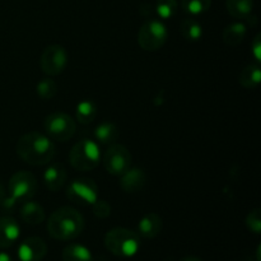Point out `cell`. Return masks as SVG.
Returning a JSON list of instances; mask_svg holds the SVG:
<instances>
[{
	"label": "cell",
	"mask_w": 261,
	"mask_h": 261,
	"mask_svg": "<svg viewBox=\"0 0 261 261\" xmlns=\"http://www.w3.org/2000/svg\"><path fill=\"white\" fill-rule=\"evenodd\" d=\"M17 154L31 166H45L55 157V144L45 134L30 132L22 135L15 145Z\"/></svg>",
	"instance_id": "6da1fadb"
},
{
	"label": "cell",
	"mask_w": 261,
	"mask_h": 261,
	"mask_svg": "<svg viewBox=\"0 0 261 261\" xmlns=\"http://www.w3.org/2000/svg\"><path fill=\"white\" fill-rule=\"evenodd\" d=\"M63 261H93V256L83 245L71 244L63 250Z\"/></svg>",
	"instance_id": "7402d4cb"
},
{
	"label": "cell",
	"mask_w": 261,
	"mask_h": 261,
	"mask_svg": "<svg viewBox=\"0 0 261 261\" xmlns=\"http://www.w3.org/2000/svg\"><path fill=\"white\" fill-rule=\"evenodd\" d=\"M247 33V27L242 22H234L227 25L222 33V40L227 46H239L245 40Z\"/></svg>",
	"instance_id": "2e32d148"
},
{
	"label": "cell",
	"mask_w": 261,
	"mask_h": 261,
	"mask_svg": "<svg viewBox=\"0 0 261 261\" xmlns=\"http://www.w3.org/2000/svg\"><path fill=\"white\" fill-rule=\"evenodd\" d=\"M240 84L246 89H256L261 82V69L256 64L245 66L240 73Z\"/></svg>",
	"instance_id": "d6986e66"
},
{
	"label": "cell",
	"mask_w": 261,
	"mask_h": 261,
	"mask_svg": "<svg viewBox=\"0 0 261 261\" xmlns=\"http://www.w3.org/2000/svg\"><path fill=\"white\" fill-rule=\"evenodd\" d=\"M36 92H37L40 98L48 101V99L54 98L56 96V93H58V84L55 83L54 79L43 78L37 83Z\"/></svg>",
	"instance_id": "d4e9b609"
},
{
	"label": "cell",
	"mask_w": 261,
	"mask_h": 261,
	"mask_svg": "<svg viewBox=\"0 0 261 261\" xmlns=\"http://www.w3.org/2000/svg\"><path fill=\"white\" fill-rule=\"evenodd\" d=\"M92 208H93L94 216L98 217V218L103 219L111 214V206L109 205V203L105 200H97L96 203L92 204Z\"/></svg>",
	"instance_id": "83f0119b"
},
{
	"label": "cell",
	"mask_w": 261,
	"mask_h": 261,
	"mask_svg": "<svg viewBox=\"0 0 261 261\" xmlns=\"http://www.w3.org/2000/svg\"><path fill=\"white\" fill-rule=\"evenodd\" d=\"M5 198H7V195H5L4 186H3V184L0 182V205H2V203H3V201L5 200Z\"/></svg>",
	"instance_id": "f546056e"
},
{
	"label": "cell",
	"mask_w": 261,
	"mask_h": 261,
	"mask_svg": "<svg viewBox=\"0 0 261 261\" xmlns=\"http://www.w3.org/2000/svg\"><path fill=\"white\" fill-rule=\"evenodd\" d=\"M38 189L37 180L35 176L27 171H19L10 177L8 184L9 196L2 203V208L5 211L14 208L17 204L31 200Z\"/></svg>",
	"instance_id": "3957f363"
},
{
	"label": "cell",
	"mask_w": 261,
	"mask_h": 261,
	"mask_svg": "<svg viewBox=\"0 0 261 261\" xmlns=\"http://www.w3.org/2000/svg\"><path fill=\"white\" fill-rule=\"evenodd\" d=\"M163 227L162 218L157 213H147L138 223V232L144 239H154Z\"/></svg>",
	"instance_id": "9a60e30c"
},
{
	"label": "cell",
	"mask_w": 261,
	"mask_h": 261,
	"mask_svg": "<svg viewBox=\"0 0 261 261\" xmlns=\"http://www.w3.org/2000/svg\"><path fill=\"white\" fill-rule=\"evenodd\" d=\"M43 127L50 139L58 140V142H68L75 134L76 122L70 115L56 111L46 117Z\"/></svg>",
	"instance_id": "8992f818"
},
{
	"label": "cell",
	"mask_w": 261,
	"mask_h": 261,
	"mask_svg": "<svg viewBox=\"0 0 261 261\" xmlns=\"http://www.w3.org/2000/svg\"><path fill=\"white\" fill-rule=\"evenodd\" d=\"M184 12L190 15H200L208 12L212 7V0H181Z\"/></svg>",
	"instance_id": "cb8c5ba5"
},
{
	"label": "cell",
	"mask_w": 261,
	"mask_h": 261,
	"mask_svg": "<svg viewBox=\"0 0 261 261\" xmlns=\"http://www.w3.org/2000/svg\"><path fill=\"white\" fill-rule=\"evenodd\" d=\"M47 254V245L41 237H28L18 247L20 261H41Z\"/></svg>",
	"instance_id": "8fae6325"
},
{
	"label": "cell",
	"mask_w": 261,
	"mask_h": 261,
	"mask_svg": "<svg viewBox=\"0 0 261 261\" xmlns=\"http://www.w3.org/2000/svg\"><path fill=\"white\" fill-rule=\"evenodd\" d=\"M69 161L75 170L82 172L93 170L101 161V150L98 144L89 139L81 140L71 148Z\"/></svg>",
	"instance_id": "5b68a950"
},
{
	"label": "cell",
	"mask_w": 261,
	"mask_h": 261,
	"mask_svg": "<svg viewBox=\"0 0 261 261\" xmlns=\"http://www.w3.org/2000/svg\"><path fill=\"white\" fill-rule=\"evenodd\" d=\"M0 261H13L10 255L5 254V252H0Z\"/></svg>",
	"instance_id": "4dcf8cb0"
},
{
	"label": "cell",
	"mask_w": 261,
	"mask_h": 261,
	"mask_svg": "<svg viewBox=\"0 0 261 261\" xmlns=\"http://www.w3.org/2000/svg\"><path fill=\"white\" fill-rule=\"evenodd\" d=\"M251 50H252V55H254V58L256 59L257 61L261 60V35L260 33H257L256 37L254 38V41H252L251 43Z\"/></svg>",
	"instance_id": "f1b7e54d"
},
{
	"label": "cell",
	"mask_w": 261,
	"mask_h": 261,
	"mask_svg": "<svg viewBox=\"0 0 261 261\" xmlns=\"http://www.w3.org/2000/svg\"><path fill=\"white\" fill-rule=\"evenodd\" d=\"M177 0H157L155 3V13L162 19H171L177 13Z\"/></svg>",
	"instance_id": "484cf974"
},
{
	"label": "cell",
	"mask_w": 261,
	"mask_h": 261,
	"mask_svg": "<svg viewBox=\"0 0 261 261\" xmlns=\"http://www.w3.org/2000/svg\"><path fill=\"white\" fill-rule=\"evenodd\" d=\"M76 120L79 124L82 125H88L96 119L97 116V107L89 99H84V101L79 102L76 105V111H75Z\"/></svg>",
	"instance_id": "603a6c76"
},
{
	"label": "cell",
	"mask_w": 261,
	"mask_h": 261,
	"mask_svg": "<svg viewBox=\"0 0 261 261\" xmlns=\"http://www.w3.org/2000/svg\"><path fill=\"white\" fill-rule=\"evenodd\" d=\"M83 229V216L71 206L56 209L47 219L48 234L59 241H70L76 239Z\"/></svg>",
	"instance_id": "7a4b0ae2"
},
{
	"label": "cell",
	"mask_w": 261,
	"mask_h": 261,
	"mask_svg": "<svg viewBox=\"0 0 261 261\" xmlns=\"http://www.w3.org/2000/svg\"><path fill=\"white\" fill-rule=\"evenodd\" d=\"M119 127L112 122H102L94 130V137L99 143L106 145H111L119 139Z\"/></svg>",
	"instance_id": "ffe728a7"
},
{
	"label": "cell",
	"mask_w": 261,
	"mask_h": 261,
	"mask_svg": "<svg viewBox=\"0 0 261 261\" xmlns=\"http://www.w3.org/2000/svg\"><path fill=\"white\" fill-rule=\"evenodd\" d=\"M69 56L61 45H51L43 50L40 65L43 73L48 76H56L65 70Z\"/></svg>",
	"instance_id": "30bf717a"
},
{
	"label": "cell",
	"mask_w": 261,
	"mask_h": 261,
	"mask_svg": "<svg viewBox=\"0 0 261 261\" xmlns=\"http://www.w3.org/2000/svg\"><path fill=\"white\" fill-rule=\"evenodd\" d=\"M147 182V176L145 172L140 168H129L124 175H121L120 181V188L125 193L134 194L142 190Z\"/></svg>",
	"instance_id": "5bb4252c"
},
{
	"label": "cell",
	"mask_w": 261,
	"mask_h": 261,
	"mask_svg": "<svg viewBox=\"0 0 261 261\" xmlns=\"http://www.w3.org/2000/svg\"><path fill=\"white\" fill-rule=\"evenodd\" d=\"M66 196L79 205H92L98 200V186L91 178H75L66 188Z\"/></svg>",
	"instance_id": "ba28073f"
},
{
	"label": "cell",
	"mask_w": 261,
	"mask_h": 261,
	"mask_svg": "<svg viewBox=\"0 0 261 261\" xmlns=\"http://www.w3.org/2000/svg\"><path fill=\"white\" fill-rule=\"evenodd\" d=\"M246 227L249 231L259 234L261 232V211L259 208L252 209L246 217Z\"/></svg>",
	"instance_id": "4316f807"
},
{
	"label": "cell",
	"mask_w": 261,
	"mask_h": 261,
	"mask_svg": "<svg viewBox=\"0 0 261 261\" xmlns=\"http://www.w3.org/2000/svg\"><path fill=\"white\" fill-rule=\"evenodd\" d=\"M103 165L110 175L121 176L132 166V154L124 145L111 144L103 154Z\"/></svg>",
	"instance_id": "9c48e42d"
},
{
	"label": "cell",
	"mask_w": 261,
	"mask_h": 261,
	"mask_svg": "<svg viewBox=\"0 0 261 261\" xmlns=\"http://www.w3.org/2000/svg\"><path fill=\"white\" fill-rule=\"evenodd\" d=\"M105 246L115 256L133 257L140 249V237L132 229L116 227L106 233Z\"/></svg>",
	"instance_id": "277c9868"
},
{
	"label": "cell",
	"mask_w": 261,
	"mask_h": 261,
	"mask_svg": "<svg viewBox=\"0 0 261 261\" xmlns=\"http://www.w3.org/2000/svg\"><path fill=\"white\" fill-rule=\"evenodd\" d=\"M68 172L61 163H53L43 172V181L47 189L53 193L59 191L66 182Z\"/></svg>",
	"instance_id": "4fadbf2b"
},
{
	"label": "cell",
	"mask_w": 261,
	"mask_h": 261,
	"mask_svg": "<svg viewBox=\"0 0 261 261\" xmlns=\"http://www.w3.org/2000/svg\"><path fill=\"white\" fill-rule=\"evenodd\" d=\"M260 249H261V246L259 245V246H257V249H256V261H261V259H260Z\"/></svg>",
	"instance_id": "d6a6232c"
},
{
	"label": "cell",
	"mask_w": 261,
	"mask_h": 261,
	"mask_svg": "<svg viewBox=\"0 0 261 261\" xmlns=\"http://www.w3.org/2000/svg\"><path fill=\"white\" fill-rule=\"evenodd\" d=\"M20 217L24 223L35 226V224H40L45 221L46 214L40 204L36 201L27 200L24 201L22 209H20Z\"/></svg>",
	"instance_id": "e0dca14e"
},
{
	"label": "cell",
	"mask_w": 261,
	"mask_h": 261,
	"mask_svg": "<svg viewBox=\"0 0 261 261\" xmlns=\"http://www.w3.org/2000/svg\"><path fill=\"white\" fill-rule=\"evenodd\" d=\"M180 32L186 41L196 42L203 37V25L194 18H186L181 22Z\"/></svg>",
	"instance_id": "44dd1931"
},
{
	"label": "cell",
	"mask_w": 261,
	"mask_h": 261,
	"mask_svg": "<svg viewBox=\"0 0 261 261\" xmlns=\"http://www.w3.org/2000/svg\"><path fill=\"white\" fill-rule=\"evenodd\" d=\"M226 7L236 19H249L254 10V0H226Z\"/></svg>",
	"instance_id": "ac0fdd59"
},
{
	"label": "cell",
	"mask_w": 261,
	"mask_h": 261,
	"mask_svg": "<svg viewBox=\"0 0 261 261\" xmlns=\"http://www.w3.org/2000/svg\"><path fill=\"white\" fill-rule=\"evenodd\" d=\"M168 37L165 23L157 19L145 22L138 32V43L144 51H157L163 47Z\"/></svg>",
	"instance_id": "52a82bcc"
},
{
	"label": "cell",
	"mask_w": 261,
	"mask_h": 261,
	"mask_svg": "<svg viewBox=\"0 0 261 261\" xmlns=\"http://www.w3.org/2000/svg\"><path fill=\"white\" fill-rule=\"evenodd\" d=\"M20 228L12 217H0V249L10 247L19 239Z\"/></svg>",
	"instance_id": "7c38bea8"
},
{
	"label": "cell",
	"mask_w": 261,
	"mask_h": 261,
	"mask_svg": "<svg viewBox=\"0 0 261 261\" xmlns=\"http://www.w3.org/2000/svg\"><path fill=\"white\" fill-rule=\"evenodd\" d=\"M181 261H203V260L199 259V257H196V256H186V257H184Z\"/></svg>",
	"instance_id": "1f68e13d"
}]
</instances>
